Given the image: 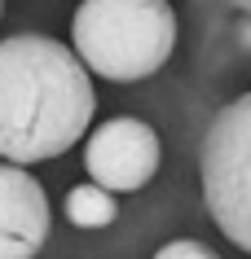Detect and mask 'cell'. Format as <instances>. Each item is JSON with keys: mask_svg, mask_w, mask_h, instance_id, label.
<instances>
[{"mask_svg": "<svg viewBox=\"0 0 251 259\" xmlns=\"http://www.w3.org/2000/svg\"><path fill=\"white\" fill-rule=\"evenodd\" d=\"M97 110L93 79L53 35L0 40V158L27 167L66 154Z\"/></svg>", "mask_w": 251, "mask_h": 259, "instance_id": "6da1fadb", "label": "cell"}, {"mask_svg": "<svg viewBox=\"0 0 251 259\" xmlns=\"http://www.w3.org/2000/svg\"><path fill=\"white\" fill-rule=\"evenodd\" d=\"M70 40L84 70L132 83L163 66L176 49V14L167 0H80Z\"/></svg>", "mask_w": 251, "mask_h": 259, "instance_id": "7a4b0ae2", "label": "cell"}, {"mask_svg": "<svg viewBox=\"0 0 251 259\" xmlns=\"http://www.w3.org/2000/svg\"><path fill=\"white\" fill-rule=\"evenodd\" d=\"M198 171L211 224L251 255V93L234 97L211 119L198 150Z\"/></svg>", "mask_w": 251, "mask_h": 259, "instance_id": "3957f363", "label": "cell"}, {"mask_svg": "<svg viewBox=\"0 0 251 259\" xmlns=\"http://www.w3.org/2000/svg\"><path fill=\"white\" fill-rule=\"evenodd\" d=\"M159 137H154L150 123L141 119H111L93 127L88 141H84V167H88V176L93 185L111 193H137L146 189L159 171Z\"/></svg>", "mask_w": 251, "mask_h": 259, "instance_id": "277c9868", "label": "cell"}, {"mask_svg": "<svg viewBox=\"0 0 251 259\" xmlns=\"http://www.w3.org/2000/svg\"><path fill=\"white\" fill-rule=\"evenodd\" d=\"M53 215L40 180L18 163H0V259H35Z\"/></svg>", "mask_w": 251, "mask_h": 259, "instance_id": "5b68a950", "label": "cell"}, {"mask_svg": "<svg viewBox=\"0 0 251 259\" xmlns=\"http://www.w3.org/2000/svg\"><path fill=\"white\" fill-rule=\"evenodd\" d=\"M115 215H119V202L101 185H75L66 193V220L75 229H111Z\"/></svg>", "mask_w": 251, "mask_h": 259, "instance_id": "8992f818", "label": "cell"}, {"mask_svg": "<svg viewBox=\"0 0 251 259\" xmlns=\"http://www.w3.org/2000/svg\"><path fill=\"white\" fill-rule=\"evenodd\" d=\"M154 259H221L207 242H194V237H181V242H167L163 250H154Z\"/></svg>", "mask_w": 251, "mask_h": 259, "instance_id": "52a82bcc", "label": "cell"}, {"mask_svg": "<svg viewBox=\"0 0 251 259\" xmlns=\"http://www.w3.org/2000/svg\"><path fill=\"white\" fill-rule=\"evenodd\" d=\"M225 5H234V9H242V14H251V0H225Z\"/></svg>", "mask_w": 251, "mask_h": 259, "instance_id": "ba28073f", "label": "cell"}]
</instances>
